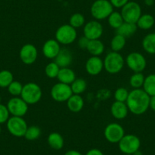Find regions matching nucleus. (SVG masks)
<instances>
[{
	"mask_svg": "<svg viewBox=\"0 0 155 155\" xmlns=\"http://www.w3.org/2000/svg\"><path fill=\"white\" fill-rule=\"evenodd\" d=\"M150 97L143 89H133L129 92L126 104L129 112L140 116L150 108Z\"/></svg>",
	"mask_w": 155,
	"mask_h": 155,
	"instance_id": "1",
	"label": "nucleus"
},
{
	"mask_svg": "<svg viewBox=\"0 0 155 155\" xmlns=\"http://www.w3.org/2000/svg\"><path fill=\"white\" fill-rule=\"evenodd\" d=\"M125 63V59L120 53L111 51L104 58V68L110 74H117L122 71Z\"/></svg>",
	"mask_w": 155,
	"mask_h": 155,
	"instance_id": "2",
	"label": "nucleus"
},
{
	"mask_svg": "<svg viewBox=\"0 0 155 155\" xmlns=\"http://www.w3.org/2000/svg\"><path fill=\"white\" fill-rule=\"evenodd\" d=\"M43 92L40 85L34 82H28L23 85L21 97L28 104L33 105L41 100Z\"/></svg>",
	"mask_w": 155,
	"mask_h": 155,
	"instance_id": "3",
	"label": "nucleus"
},
{
	"mask_svg": "<svg viewBox=\"0 0 155 155\" xmlns=\"http://www.w3.org/2000/svg\"><path fill=\"white\" fill-rule=\"evenodd\" d=\"M113 12V6L110 0H96L91 7V14L97 21L107 18Z\"/></svg>",
	"mask_w": 155,
	"mask_h": 155,
	"instance_id": "4",
	"label": "nucleus"
},
{
	"mask_svg": "<svg viewBox=\"0 0 155 155\" xmlns=\"http://www.w3.org/2000/svg\"><path fill=\"white\" fill-rule=\"evenodd\" d=\"M56 40L62 45H69L77 39V31L69 24L61 25L56 30Z\"/></svg>",
	"mask_w": 155,
	"mask_h": 155,
	"instance_id": "5",
	"label": "nucleus"
},
{
	"mask_svg": "<svg viewBox=\"0 0 155 155\" xmlns=\"http://www.w3.org/2000/svg\"><path fill=\"white\" fill-rule=\"evenodd\" d=\"M120 151L124 154H133L141 147V141L137 135L132 134L125 135L118 143Z\"/></svg>",
	"mask_w": 155,
	"mask_h": 155,
	"instance_id": "6",
	"label": "nucleus"
},
{
	"mask_svg": "<svg viewBox=\"0 0 155 155\" xmlns=\"http://www.w3.org/2000/svg\"><path fill=\"white\" fill-rule=\"evenodd\" d=\"M120 13L125 22L132 24H136L142 15L140 5L138 2L133 1H129L126 5H125L122 8Z\"/></svg>",
	"mask_w": 155,
	"mask_h": 155,
	"instance_id": "7",
	"label": "nucleus"
},
{
	"mask_svg": "<svg viewBox=\"0 0 155 155\" xmlns=\"http://www.w3.org/2000/svg\"><path fill=\"white\" fill-rule=\"evenodd\" d=\"M7 129L13 136L21 138L25 136L28 126L23 117L12 116L6 123Z\"/></svg>",
	"mask_w": 155,
	"mask_h": 155,
	"instance_id": "8",
	"label": "nucleus"
},
{
	"mask_svg": "<svg viewBox=\"0 0 155 155\" xmlns=\"http://www.w3.org/2000/svg\"><path fill=\"white\" fill-rule=\"evenodd\" d=\"M126 65L134 72H142L147 66V60L141 53L138 52L130 53L125 59Z\"/></svg>",
	"mask_w": 155,
	"mask_h": 155,
	"instance_id": "9",
	"label": "nucleus"
},
{
	"mask_svg": "<svg viewBox=\"0 0 155 155\" xmlns=\"http://www.w3.org/2000/svg\"><path fill=\"white\" fill-rule=\"evenodd\" d=\"M73 94L72 91L69 84L63 83H56L52 87L50 91V96L56 102H65Z\"/></svg>",
	"mask_w": 155,
	"mask_h": 155,
	"instance_id": "10",
	"label": "nucleus"
},
{
	"mask_svg": "<svg viewBox=\"0 0 155 155\" xmlns=\"http://www.w3.org/2000/svg\"><path fill=\"white\" fill-rule=\"evenodd\" d=\"M104 134L106 140L109 142L118 144L125 135V130L119 123H112L106 126Z\"/></svg>",
	"mask_w": 155,
	"mask_h": 155,
	"instance_id": "11",
	"label": "nucleus"
},
{
	"mask_svg": "<svg viewBox=\"0 0 155 155\" xmlns=\"http://www.w3.org/2000/svg\"><path fill=\"white\" fill-rule=\"evenodd\" d=\"M6 106L10 114L13 116L23 117L28 111V104L21 97H13Z\"/></svg>",
	"mask_w": 155,
	"mask_h": 155,
	"instance_id": "12",
	"label": "nucleus"
},
{
	"mask_svg": "<svg viewBox=\"0 0 155 155\" xmlns=\"http://www.w3.org/2000/svg\"><path fill=\"white\" fill-rule=\"evenodd\" d=\"M84 36L91 40H98L101 38L104 33V28L103 25L98 21L94 20L90 21L84 25Z\"/></svg>",
	"mask_w": 155,
	"mask_h": 155,
	"instance_id": "13",
	"label": "nucleus"
},
{
	"mask_svg": "<svg viewBox=\"0 0 155 155\" xmlns=\"http://www.w3.org/2000/svg\"><path fill=\"white\" fill-rule=\"evenodd\" d=\"M38 51L37 47L31 44H25L19 52L20 59L25 65H31L34 63L37 59Z\"/></svg>",
	"mask_w": 155,
	"mask_h": 155,
	"instance_id": "14",
	"label": "nucleus"
},
{
	"mask_svg": "<svg viewBox=\"0 0 155 155\" xmlns=\"http://www.w3.org/2000/svg\"><path fill=\"white\" fill-rule=\"evenodd\" d=\"M61 49L60 44L56 39H50L44 44L42 49L43 54L47 59H53L57 56Z\"/></svg>",
	"mask_w": 155,
	"mask_h": 155,
	"instance_id": "15",
	"label": "nucleus"
},
{
	"mask_svg": "<svg viewBox=\"0 0 155 155\" xmlns=\"http://www.w3.org/2000/svg\"><path fill=\"white\" fill-rule=\"evenodd\" d=\"M104 68V60L100 56H91L85 63L86 71L90 75H97Z\"/></svg>",
	"mask_w": 155,
	"mask_h": 155,
	"instance_id": "16",
	"label": "nucleus"
},
{
	"mask_svg": "<svg viewBox=\"0 0 155 155\" xmlns=\"http://www.w3.org/2000/svg\"><path fill=\"white\" fill-rule=\"evenodd\" d=\"M110 113L116 120H123L128 116L129 109L125 102L115 101L110 107Z\"/></svg>",
	"mask_w": 155,
	"mask_h": 155,
	"instance_id": "17",
	"label": "nucleus"
},
{
	"mask_svg": "<svg viewBox=\"0 0 155 155\" xmlns=\"http://www.w3.org/2000/svg\"><path fill=\"white\" fill-rule=\"evenodd\" d=\"M73 56L71 52L66 48L61 49L60 52L55 58V62L59 66V68H66L71 64Z\"/></svg>",
	"mask_w": 155,
	"mask_h": 155,
	"instance_id": "18",
	"label": "nucleus"
},
{
	"mask_svg": "<svg viewBox=\"0 0 155 155\" xmlns=\"http://www.w3.org/2000/svg\"><path fill=\"white\" fill-rule=\"evenodd\" d=\"M66 102L68 109L72 113H78L84 108V99L79 94H72Z\"/></svg>",
	"mask_w": 155,
	"mask_h": 155,
	"instance_id": "19",
	"label": "nucleus"
},
{
	"mask_svg": "<svg viewBox=\"0 0 155 155\" xmlns=\"http://www.w3.org/2000/svg\"><path fill=\"white\" fill-rule=\"evenodd\" d=\"M56 78L59 80V82L70 85L75 80L76 75L74 71L72 69H71L69 67L60 68V70H59V72Z\"/></svg>",
	"mask_w": 155,
	"mask_h": 155,
	"instance_id": "20",
	"label": "nucleus"
},
{
	"mask_svg": "<svg viewBox=\"0 0 155 155\" xmlns=\"http://www.w3.org/2000/svg\"><path fill=\"white\" fill-rule=\"evenodd\" d=\"M86 50L88 51V53L91 56H100L104 53V50H105V46L102 41H100V39L91 40V41H89Z\"/></svg>",
	"mask_w": 155,
	"mask_h": 155,
	"instance_id": "21",
	"label": "nucleus"
},
{
	"mask_svg": "<svg viewBox=\"0 0 155 155\" xmlns=\"http://www.w3.org/2000/svg\"><path fill=\"white\" fill-rule=\"evenodd\" d=\"M142 48L147 53L155 55V33L147 34L141 42Z\"/></svg>",
	"mask_w": 155,
	"mask_h": 155,
	"instance_id": "22",
	"label": "nucleus"
},
{
	"mask_svg": "<svg viewBox=\"0 0 155 155\" xmlns=\"http://www.w3.org/2000/svg\"><path fill=\"white\" fill-rule=\"evenodd\" d=\"M47 142L53 150H61L64 146V138L58 132H52L47 138Z\"/></svg>",
	"mask_w": 155,
	"mask_h": 155,
	"instance_id": "23",
	"label": "nucleus"
},
{
	"mask_svg": "<svg viewBox=\"0 0 155 155\" xmlns=\"http://www.w3.org/2000/svg\"><path fill=\"white\" fill-rule=\"evenodd\" d=\"M137 29H138V27L136 24L124 22L118 29H116V34L123 36L126 38H129L135 34Z\"/></svg>",
	"mask_w": 155,
	"mask_h": 155,
	"instance_id": "24",
	"label": "nucleus"
},
{
	"mask_svg": "<svg viewBox=\"0 0 155 155\" xmlns=\"http://www.w3.org/2000/svg\"><path fill=\"white\" fill-rule=\"evenodd\" d=\"M155 20L153 15L150 14H144L141 15V17L139 18V19L137 21L136 25L139 29L147 31V30L150 29L153 26Z\"/></svg>",
	"mask_w": 155,
	"mask_h": 155,
	"instance_id": "25",
	"label": "nucleus"
},
{
	"mask_svg": "<svg viewBox=\"0 0 155 155\" xmlns=\"http://www.w3.org/2000/svg\"><path fill=\"white\" fill-rule=\"evenodd\" d=\"M142 87L149 96H155V74H150L146 76Z\"/></svg>",
	"mask_w": 155,
	"mask_h": 155,
	"instance_id": "26",
	"label": "nucleus"
},
{
	"mask_svg": "<svg viewBox=\"0 0 155 155\" xmlns=\"http://www.w3.org/2000/svg\"><path fill=\"white\" fill-rule=\"evenodd\" d=\"M126 44V38L123 36L116 34L114 37L112 38L111 42H110V47H111L112 51L118 52L123 50Z\"/></svg>",
	"mask_w": 155,
	"mask_h": 155,
	"instance_id": "27",
	"label": "nucleus"
},
{
	"mask_svg": "<svg viewBox=\"0 0 155 155\" xmlns=\"http://www.w3.org/2000/svg\"><path fill=\"white\" fill-rule=\"evenodd\" d=\"M73 94H81L86 91L87 87V81L83 78H75L74 81L70 84Z\"/></svg>",
	"mask_w": 155,
	"mask_h": 155,
	"instance_id": "28",
	"label": "nucleus"
},
{
	"mask_svg": "<svg viewBox=\"0 0 155 155\" xmlns=\"http://www.w3.org/2000/svg\"><path fill=\"white\" fill-rule=\"evenodd\" d=\"M107 18H108V23L110 26L116 30L118 29L125 22L121 13L119 12L113 11Z\"/></svg>",
	"mask_w": 155,
	"mask_h": 155,
	"instance_id": "29",
	"label": "nucleus"
},
{
	"mask_svg": "<svg viewBox=\"0 0 155 155\" xmlns=\"http://www.w3.org/2000/svg\"><path fill=\"white\" fill-rule=\"evenodd\" d=\"M144 77L142 72H134L129 78V84L133 89L141 88L144 82Z\"/></svg>",
	"mask_w": 155,
	"mask_h": 155,
	"instance_id": "30",
	"label": "nucleus"
},
{
	"mask_svg": "<svg viewBox=\"0 0 155 155\" xmlns=\"http://www.w3.org/2000/svg\"><path fill=\"white\" fill-rule=\"evenodd\" d=\"M14 81L13 74L8 70L0 71V87H8Z\"/></svg>",
	"mask_w": 155,
	"mask_h": 155,
	"instance_id": "31",
	"label": "nucleus"
},
{
	"mask_svg": "<svg viewBox=\"0 0 155 155\" xmlns=\"http://www.w3.org/2000/svg\"><path fill=\"white\" fill-rule=\"evenodd\" d=\"M41 135V129L36 126H28L25 134V138L28 141H35L38 139Z\"/></svg>",
	"mask_w": 155,
	"mask_h": 155,
	"instance_id": "32",
	"label": "nucleus"
},
{
	"mask_svg": "<svg viewBox=\"0 0 155 155\" xmlns=\"http://www.w3.org/2000/svg\"><path fill=\"white\" fill-rule=\"evenodd\" d=\"M69 25L75 29L84 26L85 25L84 16L81 13H74L70 17Z\"/></svg>",
	"mask_w": 155,
	"mask_h": 155,
	"instance_id": "33",
	"label": "nucleus"
},
{
	"mask_svg": "<svg viewBox=\"0 0 155 155\" xmlns=\"http://www.w3.org/2000/svg\"><path fill=\"white\" fill-rule=\"evenodd\" d=\"M59 70H60V68L59 65L55 62H51L46 65L45 74L50 78H57Z\"/></svg>",
	"mask_w": 155,
	"mask_h": 155,
	"instance_id": "34",
	"label": "nucleus"
},
{
	"mask_svg": "<svg viewBox=\"0 0 155 155\" xmlns=\"http://www.w3.org/2000/svg\"><path fill=\"white\" fill-rule=\"evenodd\" d=\"M23 89V84L17 81H13L8 87V93L13 97L21 96Z\"/></svg>",
	"mask_w": 155,
	"mask_h": 155,
	"instance_id": "35",
	"label": "nucleus"
},
{
	"mask_svg": "<svg viewBox=\"0 0 155 155\" xmlns=\"http://www.w3.org/2000/svg\"><path fill=\"white\" fill-rule=\"evenodd\" d=\"M129 92L127 89L125 87H119L116 90L114 93V98L116 101H120V102H126L127 98L129 97Z\"/></svg>",
	"mask_w": 155,
	"mask_h": 155,
	"instance_id": "36",
	"label": "nucleus"
},
{
	"mask_svg": "<svg viewBox=\"0 0 155 155\" xmlns=\"http://www.w3.org/2000/svg\"><path fill=\"white\" fill-rule=\"evenodd\" d=\"M10 113L7 106L0 104V124L7 123L10 118Z\"/></svg>",
	"mask_w": 155,
	"mask_h": 155,
	"instance_id": "37",
	"label": "nucleus"
},
{
	"mask_svg": "<svg viewBox=\"0 0 155 155\" xmlns=\"http://www.w3.org/2000/svg\"><path fill=\"white\" fill-rule=\"evenodd\" d=\"M110 2L113 6V8H122L129 2V0H110Z\"/></svg>",
	"mask_w": 155,
	"mask_h": 155,
	"instance_id": "38",
	"label": "nucleus"
},
{
	"mask_svg": "<svg viewBox=\"0 0 155 155\" xmlns=\"http://www.w3.org/2000/svg\"><path fill=\"white\" fill-rule=\"evenodd\" d=\"M90 41L89 39H87V37L83 36V37H80L78 41V47L81 49V50H86L88 45V43Z\"/></svg>",
	"mask_w": 155,
	"mask_h": 155,
	"instance_id": "39",
	"label": "nucleus"
},
{
	"mask_svg": "<svg viewBox=\"0 0 155 155\" xmlns=\"http://www.w3.org/2000/svg\"><path fill=\"white\" fill-rule=\"evenodd\" d=\"M85 155H104L101 150L97 148H92L86 153Z\"/></svg>",
	"mask_w": 155,
	"mask_h": 155,
	"instance_id": "40",
	"label": "nucleus"
},
{
	"mask_svg": "<svg viewBox=\"0 0 155 155\" xmlns=\"http://www.w3.org/2000/svg\"><path fill=\"white\" fill-rule=\"evenodd\" d=\"M64 155H82V153L78 151V150H69L65 152V153Z\"/></svg>",
	"mask_w": 155,
	"mask_h": 155,
	"instance_id": "41",
	"label": "nucleus"
},
{
	"mask_svg": "<svg viewBox=\"0 0 155 155\" xmlns=\"http://www.w3.org/2000/svg\"><path fill=\"white\" fill-rule=\"evenodd\" d=\"M150 108L155 112V96L150 97Z\"/></svg>",
	"mask_w": 155,
	"mask_h": 155,
	"instance_id": "42",
	"label": "nucleus"
},
{
	"mask_svg": "<svg viewBox=\"0 0 155 155\" xmlns=\"http://www.w3.org/2000/svg\"><path fill=\"white\" fill-rule=\"evenodd\" d=\"M144 1L145 5H147V6H151L154 3V0H144Z\"/></svg>",
	"mask_w": 155,
	"mask_h": 155,
	"instance_id": "43",
	"label": "nucleus"
},
{
	"mask_svg": "<svg viewBox=\"0 0 155 155\" xmlns=\"http://www.w3.org/2000/svg\"><path fill=\"white\" fill-rule=\"evenodd\" d=\"M132 155H143V153L141 150H137V151H135Z\"/></svg>",
	"mask_w": 155,
	"mask_h": 155,
	"instance_id": "44",
	"label": "nucleus"
},
{
	"mask_svg": "<svg viewBox=\"0 0 155 155\" xmlns=\"http://www.w3.org/2000/svg\"><path fill=\"white\" fill-rule=\"evenodd\" d=\"M1 132H2V129H1V126H0V134H1Z\"/></svg>",
	"mask_w": 155,
	"mask_h": 155,
	"instance_id": "45",
	"label": "nucleus"
},
{
	"mask_svg": "<svg viewBox=\"0 0 155 155\" xmlns=\"http://www.w3.org/2000/svg\"><path fill=\"white\" fill-rule=\"evenodd\" d=\"M1 101H2V98H1V96H0V104H1Z\"/></svg>",
	"mask_w": 155,
	"mask_h": 155,
	"instance_id": "46",
	"label": "nucleus"
},
{
	"mask_svg": "<svg viewBox=\"0 0 155 155\" xmlns=\"http://www.w3.org/2000/svg\"><path fill=\"white\" fill-rule=\"evenodd\" d=\"M124 155H132V154H124Z\"/></svg>",
	"mask_w": 155,
	"mask_h": 155,
	"instance_id": "47",
	"label": "nucleus"
}]
</instances>
